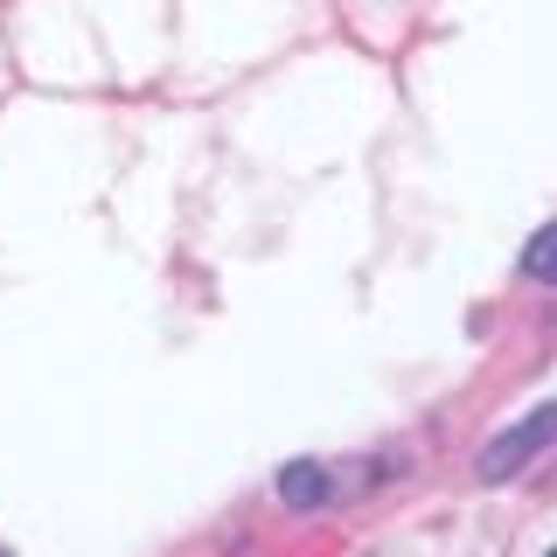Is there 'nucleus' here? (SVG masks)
Here are the masks:
<instances>
[{
	"label": "nucleus",
	"instance_id": "obj_1",
	"mask_svg": "<svg viewBox=\"0 0 557 557\" xmlns=\"http://www.w3.org/2000/svg\"><path fill=\"white\" fill-rule=\"evenodd\" d=\"M544 446H557V405H536V411H522L509 432H495V440L481 446L474 474H481V481H516Z\"/></svg>",
	"mask_w": 557,
	"mask_h": 557
},
{
	"label": "nucleus",
	"instance_id": "obj_2",
	"mask_svg": "<svg viewBox=\"0 0 557 557\" xmlns=\"http://www.w3.org/2000/svg\"><path fill=\"white\" fill-rule=\"evenodd\" d=\"M272 487H278V502H286V509H300V516H313V509H327V502H335V474H327L321 460H286Z\"/></svg>",
	"mask_w": 557,
	"mask_h": 557
},
{
	"label": "nucleus",
	"instance_id": "obj_3",
	"mask_svg": "<svg viewBox=\"0 0 557 557\" xmlns=\"http://www.w3.org/2000/svg\"><path fill=\"white\" fill-rule=\"evenodd\" d=\"M522 272H530L536 286H557V223H544V231L522 244Z\"/></svg>",
	"mask_w": 557,
	"mask_h": 557
},
{
	"label": "nucleus",
	"instance_id": "obj_4",
	"mask_svg": "<svg viewBox=\"0 0 557 557\" xmlns=\"http://www.w3.org/2000/svg\"><path fill=\"white\" fill-rule=\"evenodd\" d=\"M0 557H8V550H0Z\"/></svg>",
	"mask_w": 557,
	"mask_h": 557
},
{
	"label": "nucleus",
	"instance_id": "obj_5",
	"mask_svg": "<svg viewBox=\"0 0 557 557\" xmlns=\"http://www.w3.org/2000/svg\"><path fill=\"white\" fill-rule=\"evenodd\" d=\"M550 557H557V550H550Z\"/></svg>",
	"mask_w": 557,
	"mask_h": 557
}]
</instances>
